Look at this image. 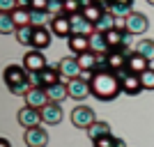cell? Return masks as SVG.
<instances>
[{
    "mask_svg": "<svg viewBox=\"0 0 154 147\" xmlns=\"http://www.w3.org/2000/svg\"><path fill=\"white\" fill-rule=\"evenodd\" d=\"M149 60H145L140 55V53H136V51H131L129 53V58H127V71L129 74H136V76H140V74H145V71L149 69Z\"/></svg>",
    "mask_w": 154,
    "mask_h": 147,
    "instance_id": "cell-12",
    "label": "cell"
},
{
    "mask_svg": "<svg viewBox=\"0 0 154 147\" xmlns=\"http://www.w3.org/2000/svg\"><path fill=\"white\" fill-rule=\"evenodd\" d=\"M145 2H149V5H152V7H154V0H145Z\"/></svg>",
    "mask_w": 154,
    "mask_h": 147,
    "instance_id": "cell-43",
    "label": "cell"
},
{
    "mask_svg": "<svg viewBox=\"0 0 154 147\" xmlns=\"http://www.w3.org/2000/svg\"><path fill=\"white\" fill-rule=\"evenodd\" d=\"M140 83L143 90H154V67H149L145 74H140Z\"/></svg>",
    "mask_w": 154,
    "mask_h": 147,
    "instance_id": "cell-33",
    "label": "cell"
},
{
    "mask_svg": "<svg viewBox=\"0 0 154 147\" xmlns=\"http://www.w3.org/2000/svg\"><path fill=\"white\" fill-rule=\"evenodd\" d=\"M134 51H136V53H140L145 60L154 62V39H140V41L136 44Z\"/></svg>",
    "mask_w": 154,
    "mask_h": 147,
    "instance_id": "cell-24",
    "label": "cell"
},
{
    "mask_svg": "<svg viewBox=\"0 0 154 147\" xmlns=\"http://www.w3.org/2000/svg\"><path fill=\"white\" fill-rule=\"evenodd\" d=\"M115 19H127L129 14L134 12V5H122V2H110L108 7H106Z\"/></svg>",
    "mask_w": 154,
    "mask_h": 147,
    "instance_id": "cell-28",
    "label": "cell"
},
{
    "mask_svg": "<svg viewBox=\"0 0 154 147\" xmlns=\"http://www.w3.org/2000/svg\"><path fill=\"white\" fill-rule=\"evenodd\" d=\"M23 67H26L30 74H35V71H44L46 67H48V62H46V58H44L42 51L32 48V51H28L26 55H23Z\"/></svg>",
    "mask_w": 154,
    "mask_h": 147,
    "instance_id": "cell-5",
    "label": "cell"
},
{
    "mask_svg": "<svg viewBox=\"0 0 154 147\" xmlns=\"http://www.w3.org/2000/svg\"><path fill=\"white\" fill-rule=\"evenodd\" d=\"M113 2H122V5H134V0H113Z\"/></svg>",
    "mask_w": 154,
    "mask_h": 147,
    "instance_id": "cell-41",
    "label": "cell"
},
{
    "mask_svg": "<svg viewBox=\"0 0 154 147\" xmlns=\"http://www.w3.org/2000/svg\"><path fill=\"white\" fill-rule=\"evenodd\" d=\"M78 2L83 5V9H85V7H88V5H92V0H78Z\"/></svg>",
    "mask_w": 154,
    "mask_h": 147,
    "instance_id": "cell-42",
    "label": "cell"
},
{
    "mask_svg": "<svg viewBox=\"0 0 154 147\" xmlns=\"http://www.w3.org/2000/svg\"><path fill=\"white\" fill-rule=\"evenodd\" d=\"M94 30H97V32H103V35H106V32H110V30H115V16L106 9V14H103L101 21L94 26Z\"/></svg>",
    "mask_w": 154,
    "mask_h": 147,
    "instance_id": "cell-30",
    "label": "cell"
},
{
    "mask_svg": "<svg viewBox=\"0 0 154 147\" xmlns=\"http://www.w3.org/2000/svg\"><path fill=\"white\" fill-rule=\"evenodd\" d=\"M35 30H37L35 26H23V28H19V30H16V41H19L21 46H32Z\"/></svg>",
    "mask_w": 154,
    "mask_h": 147,
    "instance_id": "cell-25",
    "label": "cell"
},
{
    "mask_svg": "<svg viewBox=\"0 0 154 147\" xmlns=\"http://www.w3.org/2000/svg\"><path fill=\"white\" fill-rule=\"evenodd\" d=\"M92 2H97V5H101V7H108L113 0H92Z\"/></svg>",
    "mask_w": 154,
    "mask_h": 147,
    "instance_id": "cell-38",
    "label": "cell"
},
{
    "mask_svg": "<svg viewBox=\"0 0 154 147\" xmlns=\"http://www.w3.org/2000/svg\"><path fill=\"white\" fill-rule=\"evenodd\" d=\"M16 30H19V26H16L12 14H0V32L2 35H16Z\"/></svg>",
    "mask_w": 154,
    "mask_h": 147,
    "instance_id": "cell-26",
    "label": "cell"
},
{
    "mask_svg": "<svg viewBox=\"0 0 154 147\" xmlns=\"http://www.w3.org/2000/svg\"><path fill=\"white\" fill-rule=\"evenodd\" d=\"M42 74V81H44V87H51V85L60 83L62 78H60V69H58V64L53 67V64H48L44 71H39Z\"/></svg>",
    "mask_w": 154,
    "mask_h": 147,
    "instance_id": "cell-21",
    "label": "cell"
},
{
    "mask_svg": "<svg viewBox=\"0 0 154 147\" xmlns=\"http://www.w3.org/2000/svg\"><path fill=\"white\" fill-rule=\"evenodd\" d=\"M92 94L99 101H113L117 94H122V85H120V76L115 71H101L92 76Z\"/></svg>",
    "mask_w": 154,
    "mask_h": 147,
    "instance_id": "cell-1",
    "label": "cell"
},
{
    "mask_svg": "<svg viewBox=\"0 0 154 147\" xmlns=\"http://www.w3.org/2000/svg\"><path fill=\"white\" fill-rule=\"evenodd\" d=\"M30 85L32 87H44V81H42V74H39V71L30 74Z\"/></svg>",
    "mask_w": 154,
    "mask_h": 147,
    "instance_id": "cell-36",
    "label": "cell"
},
{
    "mask_svg": "<svg viewBox=\"0 0 154 147\" xmlns=\"http://www.w3.org/2000/svg\"><path fill=\"white\" fill-rule=\"evenodd\" d=\"M0 147H12V145H9V140H7V138H0Z\"/></svg>",
    "mask_w": 154,
    "mask_h": 147,
    "instance_id": "cell-40",
    "label": "cell"
},
{
    "mask_svg": "<svg viewBox=\"0 0 154 147\" xmlns=\"http://www.w3.org/2000/svg\"><path fill=\"white\" fill-rule=\"evenodd\" d=\"M53 16L48 12H32V26L35 28H44V23H51Z\"/></svg>",
    "mask_w": 154,
    "mask_h": 147,
    "instance_id": "cell-31",
    "label": "cell"
},
{
    "mask_svg": "<svg viewBox=\"0 0 154 147\" xmlns=\"http://www.w3.org/2000/svg\"><path fill=\"white\" fill-rule=\"evenodd\" d=\"M67 46H69V51L76 53V55L88 53L90 51V35H71V37L67 39Z\"/></svg>",
    "mask_w": 154,
    "mask_h": 147,
    "instance_id": "cell-14",
    "label": "cell"
},
{
    "mask_svg": "<svg viewBox=\"0 0 154 147\" xmlns=\"http://www.w3.org/2000/svg\"><path fill=\"white\" fill-rule=\"evenodd\" d=\"M5 85L16 96H26L30 92V71L23 64H9L5 67Z\"/></svg>",
    "mask_w": 154,
    "mask_h": 147,
    "instance_id": "cell-2",
    "label": "cell"
},
{
    "mask_svg": "<svg viewBox=\"0 0 154 147\" xmlns=\"http://www.w3.org/2000/svg\"><path fill=\"white\" fill-rule=\"evenodd\" d=\"M149 28V19L145 14H138V12H131L127 16V32L129 35H145Z\"/></svg>",
    "mask_w": 154,
    "mask_h": 147,
    "instance_id": "cell-6",
    "label": "cell"
},
{
    "mask_svg": "<svg viewBox=\"0 0 154 147\" xmlns=\"http://www.w3.org/2000/svg\"><path fill=\"white\" fill-rule=\"evenodd\" d=\"M64 117V110L60 108V103H48V106H44L42 108V122L44 124H48V127H55V124H60Z\"/></svg>",
    "mask_w": 154,
    "mask_h": 147,
    "instance_id": "cell-13",
    "label": "cell"
},
{
    "mask_svg": "<svg viewBox=\"0 0 154 147\" xmlns=\"http://www.w3.org/2000/svg\"><path fill=\"white\" fill-rule=\"evenodd\" d=\"M30 9L32 12H46L48 9V0H32Z\"/></svg>",
    "mask_w": 154,
    "mask_h": 147,
    "instance_id": "cell-35",
    "label": "cell"
},
{
    "mask_svg": "<svg viewBox=\"0 0 154 147\" xmlns=\"http://www.w3.org/2000/svg\"><path fill=\"white\" fill-rule=\"evenodd\" d=\"M16 120H19V124H21V127H26V129L39 127V124H42V110L30 108V106H23V108L19 110Z\"/></svg>",
    "mask_w": 154,
    "mask_h": 147,
    "instance_id": "cell-8",
    "label": "cell"
},
{
    "mask_svg": "<svg viewBox=\"0 0 154 147\" xmlns=\"http://www.w3.org/2000/svg\"><path fill=\"white\" fill-rule=\"evenodd\" d=\"M69 19H71V30H74V35H92V32H94V26L85 19L83 14H76V16H69Z\"/></svg>",
    "mask_w": 154,
    "mask_h": 147,
    "instance_id": "cell-16",
    "label": "cell"
},
{
    "mask_svg": "<svg viewBox=\"0 0 154 147\" xmlns=\"http://www.w3.org/2000/svg\"><path fill=\"white\" fill-rule=\"evenodd\" d=\"M108 133H110V124L108 122H101V120H97L94 124L88 129V136H90L92 142H94L97 138H101V136H108Z\"/></svg>",
    "mask_w": 154,
    "mask_h": 147,
    "instance_id": "cell-23",
    "label": "cell"
},
{
    "mask_svg": "<svg viewBox=\"0 0 154 147\" xmlns=\"http://www.w3.org/2000/svg\"><path fill=\"white\" fill-rule=\"evenodd\" d=\"M48 103H51V99L46 94V87H30V92L26 94V106H30V108L42 110Z\"/></svg>",
    "mask_w": 154,
    "mask_h": 147,
    "instance_id": "cell-11",
    "label": "cell"
},
{
    "mask_svg": "<svg viewBox=\"0 0 154 147\" xmlns=\"http://www.w3.org/2000/svg\"><path fill=\"white\" fill-rule=\"evenodd\" d=\"M51 46V28H37L35 30V39H32V48L44 51Z\"/></svg>",
    "mask_w": 154,
    "mask_h": 147,
    "instance_id": "cell-19",
    "label": "cell"
},
{
    "mask_svg": "<svg viewBox=\"0 0 154 147\" xmlns=\"http://www.w3.org/2000/svg\"><path fill=\"white\" fill-rule=\"evenodd\" d=\"M117 76H120V85H122V94L134 96V94H138V92H143L140 76L129 74V71H122V74H117Z\"/></svg>",
    "mask_w": 154,
    "mask_h": 147,
    "instance_id": "cell-7",
    "label": "cell"
},
{
    "mask_svg": "<svg viewBox=\"0 0 154 147\" xmlns=\"http://www.w3.org/2000/svg\"><path fill=\"white\" fill-rule=\"evenodd\" d=\"M28 147H46L48 145V131L42 127H32V129H26V136H23Z\"/></svg>",
    "mask_w": 154,
    "mask_h": 147,
    "instance_id": "cell-9",
    "label": "cell"
},
{
    "mask_svg": "<svg viewBox=\"0 0 154 147\" xmlns=\"http://www.w3.org/2000/svg\"><path fill=\"white\" fill-rule=\"evenodd\" d=\"M78 64H81V69L83 71H92L94 74V64H97V53L88 51V53H81V55H76Z\"/></svg>",
    "mask_w": 154,
    "mask_h": 147,
    "instance_id": "cell-27",
    "label": "cell"
},
{
    "mask_svg": "<svg viewBox=\"0 0 154 147\" xmlns=\"http://www.w3.org/2000/svg\"><path fill=\"white\" fill-rule=\"evenodd\" d=\"M58 69H60L62 83H69V81H74V78H78L83 74V69H81V64H78L76 58H62L58 62Z\"/></svg>",
    "mask_w": 154,
    "mask_h": 147,
    "instance_id": "cell-4",
    "label": "cell"
},
{
    "mask_svg": "<svg viewBox=\"0 0 154 147\" xmlns=\"http://www.w3.org/2000/svg\"><path fill=\"white\" fill-rule=\"evenodd\" d=\"M127 58H129L127 51H110L108 53V69L115 71V74L127 71Z\"/></svg>",
    "mask_w": 154,
    "mask_h": 147,
    "instance_id": "cell-15",
    "label": "cell"
},
{
    "mask_svg": "<svg viewBox=\"0 0 154 147\" xmlns=\"http://www.w3.org/2000/svg\"><path fill=\"white\" fill-rule=\"evenodd\" d=\"M48 28H51V32H53V35H58V37H67V39H69L71 35H74V30H71V19L67 16V14L53 16V21L48 23Z\"/></svg>",
    "mask_w": 154,
    "mask_h": 147,
    "instance_id": "cell-10",
    "label": "cell"
},
{
    "mask_svg": "<svg viewBox=\"0 0 154 147\" xmlns=\"http://www.w3.org/2000/svg\"><path fill=\"white\" fill-rule=\"evenodd\" d=\"M97 122V117H94V110L90 108V106H76V108L71 110V124L74 127H78V129H90L92 124Z\"/></svg>",
    "mask_w": 154,
    "mask_h": 147,
    "instance_id": "cell-3",
    "label": "cell"
},
{
    "mask_svg": "<svg viewBox=\"0 0 154 147\" xmlns=\"http://www.w3.org/2000/svg\"><path fill=\"white\" fill-rule=\"evenodd\" d=\"M19 7V0H0V14H12Z\"/></svg>",
    "mask_w": 154,
    "mask_h": 147,
    "instance_id": "cell-34",
    "label": "cell"
},
{
    "mask_svg": "<svg viewBox=\"0 0 154 147\" xmlns=\"http://www.w3.org/2000/svg\"><path fill=\"white\" fill-rule=\"evenodd\" d=\"M85 16V19L90 21L92 26H97V23H99V21H101V16L103 14H106V7H101V5H97V2H92V5H88L83 9V12H81Z\"/></svg>",
    "mask_w": 154,
    "mask_h": 147,
    "instance_id": "cell-20",
    "label": "cell"
},
{
    "mask_svg": "<svg viewBox=\"0 0 154 147\" xmlns=\"http://www.w3.org/2000/svg\"><path fill=\"white\" fill-rule=\"evenodd\" d=\"M115 30L127 32V19H115Z\"/></svg>",
    "mask_w": 154,
    "mask_h": 147,
    "instance_id": "cell-37",
    "label": "cell"
},
{
    "mask_svg": "<svg viewBox=\"0 0 154 147\" xmlns=\"http://www.w3.org/2000/svg\"><path fill=\"white\" fill-rule=\"evenodd\" d=\"M92 145H94V147H127L122 138H117V136H113V133L101 136V138H97V140L92 142Z\"/></svg>",
    "mask_w": 154,
    "mask_h": 147,
    "instance_id": "cell-29",
    "label": "cell"
},
{
    "mask_svg": "<svg viewBox=\"0 0 154 147\" xmlns=\"http://www.w3.org/2000/svg\"><path fill=\"white\" fill-rule=\"evenodd\" d=\"M81 12H83V5L78 0H64V14L67 16H76Z\"/></svg>",
    "mask_w": 154,
    "mask_h": 147,
    "instance_id": "cell-32",
    "label": "cell"
},
{
    "mask_svg": "<svg viewBox=\"0 0 154 147\" xmlns=\"http://www.w3.org/2000/svg\"><path fill=\"white\" fill-rule=\"evenodd\" d=\"M46 94H48V99H51L53 103H62L67 96H69V87H67V83H55L51 85V87H46Z\"/></svg>",
    "mask_w": 154,
    "mask_h": 147,
    "instance_id": "cell-17",
    "label": "cell"
},
{
    "mask_svg": "<svg viewBox=\"0 0 154 147\" xmlns=\"http://www.w3.org/2000/svg\"><path fill=\"white\" fill-rule=\"evenodd\" d=\"M30 5H32V0H19V7H28L30 9Z\"/></svg>",
    "mask_w": 154,
    "mask_h": 147,
    "instance_id": "cell-39",
    "label": "cell"
},
{
    "mask_svg": "<svg viewBox=\"0 0 154 147\" xmlns=\"http://www.w3.org/2000/svg\"><path fill=\"white\" fill-rule=\"evenodd\" d=\"M90 51L92 53H110V46H108V39L103 32H92L90 35Z\"/></svg>",
    "mask_w": 154,
    "mask_h": 147,
    "instance_id": "cell-18",
    "label": "cell"
},
{
    "mask_svg": "<svg viewBox=\"0 0 154 147\" xmlns=\"http://www.w3.org/2000/svg\"><path fill=\"white\" fill-rule=\"evenodd\" d=\"M14 21H16V26L23 28V26H32V9H28V7H16L12 12Z\"/></svg>",
    "mask_w": 154,
    "mask_h": 147,
    "instance_id": "cell-22",
    "label": "cell"
}]
</instances>
